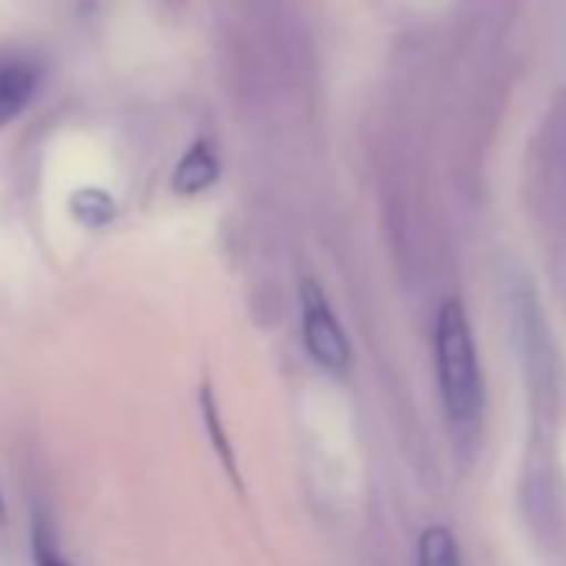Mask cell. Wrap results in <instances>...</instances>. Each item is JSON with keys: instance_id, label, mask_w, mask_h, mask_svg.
<instances>
[{"instance_id": "cell-9", "label": "cell", "mask_w": 566, "mask_h": 566, "mask_svg": "<svg viewBox=\"0 0 566 566\" xmlns=\"http://www.w3.org/2000/svg\"><path fill=\"white\" fill-rule=\"evenodd\" d=\"M8 546V506H4V496H0V549Z\"/></svg>"}, {"instance_id": "cell-8", "label": "cell", "mask_w": 566, "mask_h": 566, "mask_svg": "<svg viewBox=\"0 0 566 566\" xmlns=\"http://www.w3.org/2000/svg\"><path fill=\"white\" fill-rule=\"evenodd\" d=\"M31 556H34V566H74L64 556V549L57 546V533H54L48 513H38L31 523Z\"/></svg>"}, {"instance_id": "cell-5", "label": "cell", "mask_w": 566, "mask_h": 566, "mask_svg": "<svg viewBox=\"0 0 566 566\" xmlns=\"http://www.w3.org/2000/svg\"><path fill=\"white\" fill-rule=\"evenodd\" d=\"M417 566H463L460 543L450 526L430 523L417 539Z\"/></svg>"}, {"instance_id": "cell-10", "label": "cell", "mask_w": 566, "mask_h": 566, "mask_svg": "<svg viewBox=\"0 0 566 566\" xmlns=\"http://www.w3.org/2000/svg\"><path fill=\"white\" fill-rule=\"evenodd\" d=\"M160 4H164V8H184L187 0H160Z\"/></svg>"}, {"instance_id": "cell-7", "label": "cell", "mask_w": 566, "mask_h": 566, "mask_svg": "<svg viewBox=\"0 0 566 566\" xmlns=\"http://www.w3.org/2000/svg\"><path fill=\"white\" fill-rule=\"evenodd\" d=\"M200 410H203V423H207V433H210V443L220 457V463L227 467L230 480H237V460H233V447L223 433V420H220V410H217V400H213V390L203 384L200 390Z\"/></svg>"}, {"instance_id": "cell-3", "label": "cell", "mask_w": 566, "mask_h": 566, "mask_svg": "<svg viewBox=\"0 0 566 566\" xmlns=\"http://www.w3.org/2000/svg\"><path fill=\"white\" fill-rule=\"evenodd\" d=\"M220 177V157L213 154V147L207 140H197L177 164L174 170V190L180 197H193L203 193L207 187H213Z\"/></svg>"}, {"instance_id": "cell-1", "label": "cell", "mask_w": 566, "mask_h": 566, "mask_svg": "<svg viewBox=\"0 0 566 566\" xmlns=\"http://www.w3.org/2000/svg\"><path fill=\"white\" fill-rule=\"evenodd\" d=\"M433 360H437L440 400L453 430L460 433L476 430L483 417V370L476 357L473 327L460 301H447L437 311Z\"/></svg>"}, {"instance_id": "cell-6", "label": "cell", "mask_w": 566, "mask_h": 566, "mask_svg": "<svg viewBox=\"0 0 566 566\" xmlns=\"http://www.w3.org/2000/svg\"><path fill=\"white\" fill-rule=\"evenodd\" d=\"M71 213H74L77 223H84V227H91V230H101V227L114 223L117 203H114V197H111L107 190H101V187H84V190H77V193L71 197Z\"/></svg>"}, {"instance_id": "cell-4", "label": "cell", "mask_w": 566, "mask_h": 566, "mask_svg": "<svg viewBox=\"0 0 566 566\" xmlns=\"http://www.w3.org/2000/svg\"><path fill=\"white\" fill-rule=\"evenodd\" d=\"M38 74L28 64H8L0 67V124L14 120L34 97Z\"/></svg>"}, {"instance_id": "cell-2", "label": "cell", "mask_w": 566, "mask_h": 566, "mask_svg": "<svg viewBox=\"0 0 566 566\" xmlns=\"http://www.w3.org/2000/svg\"><path fill=\"white\" fill-rule=\"evenodd\" d=\"M301 334H304V347H307L311 360L324 374H331V377L350 374V367H354L350 340H347L324 287L311 276L301 280Z\"/></svg>"}]
</instances>
